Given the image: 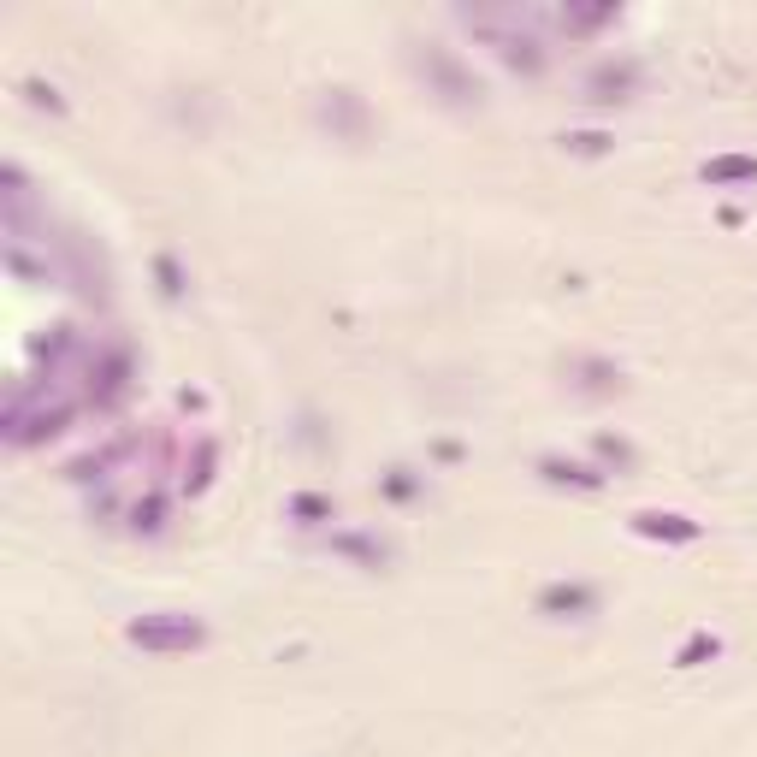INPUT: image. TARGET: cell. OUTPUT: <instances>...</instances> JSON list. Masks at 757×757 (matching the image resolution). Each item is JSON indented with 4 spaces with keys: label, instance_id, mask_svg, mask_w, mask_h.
I'll return each mask as SVG.
<instances>
[{
    "label": "cell",
    "instance_id": "7a4b0ae2",
    "mask_svg": "<svg viewBox=\"0 0 757 757\" xmlns=\"http://www.w3.org/2000/svg\"><path fill=\"white\" fill-rule=\"evenodd\" d=\"M426 66H432V77L450 89V101H480V77H468V71L444 54V48H426Z\"/></svg>",
    "mask_w": 757,
    "mask_h": 757
},
{
    "label": "cell",
    "instance_id": "5b68a950",
    "mask_svg": "<svg viewBox=\"0 0 757 757\" xmlns=\"http://www.w3.org/2000/svg\"><path fill=\"white\" fill-rule=\"evenodd\" d=\"M539 604H545V610H592V592H586V586H551Z\"/></svg>",
    "mask_w": 757,
    "mask_h": 757
},
{
    "label": "cell",
    "instance_id": "6da1fadb",
    "mask_svg": "<svg viewBox=\"0 0 757 757\" xmlns=\"http://www.w3.org/2000/svg\"><path fill=\"white\" fill-rule=\"evenodd\" d=\"M125 639H131L137 651H154V657H178V651L207 645V627L196 616H184V610H160V616L131 621V627H125Z\"/></svg>",
    "mask_w": 757,
    "mask_h": 757
},
{
    "label": "cell",
    "instance_id": "3957f363",
    "mask_svg": "<svg viewBox=\"0 0 757 757\" xmlns=\"http://www.w3.org/2000/svg\"><path fill=\"white\" fill-rule=\"evenodd\" d=\"M633 527H639V533H651V539H698V521H687V515H657V509H651V515H639Z\"/></svg>",
    "mask_w": 757,
    "mask_h": 757
},
{
    "label": "cell",
    "instance_id": "277c9868",
    "mask_svg": "<svg viewBox=\"0 0 757 757\" xmlns=\"http://www.w3.org/2000/svg\"><path fill=\"white\" fill-rule=\"evenodd\" d=\"M728 178H757V160H740V154H728V160L704 166V184H728Z\"/></svg>",
    "mask_w": 757,
    "mask_h": 757
},
{
    "label": "cell",
    "instance_id": "8992f818",
    "mask_svg": "<svg viewBox=\"0 0 757 757\" xmlns=\"http://www.w3.org/2000/svg\"><path fill=\"white\" fill-rule=\"evenodd\" d=\"M704 651L716 657V639H710V633H698V639H692V645H687V651H681V657H675V663H681V669H692V663H698Z\"/></svg>",
    "mask_w": 757,
    "mask_h": 757
}]
</instances>
